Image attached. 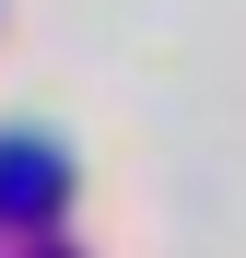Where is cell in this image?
I'll list each match as a JSON object with an SVG mask.
<instances>
[{"instance_id": "obj_1", "label": "cell", "mask_w": 246, "mask_h": 258, "mask_svg": "<svg viewBox=\"0 0 246 258\" xmlns=\"http://www.w3.org/2000/svg\"><path fill=\"white\" fill-rule=\"evenodd\" d=\"M59 153L47 141H0V211H12V223H47V211H59Z\"/></svg>"}]
</instances>
